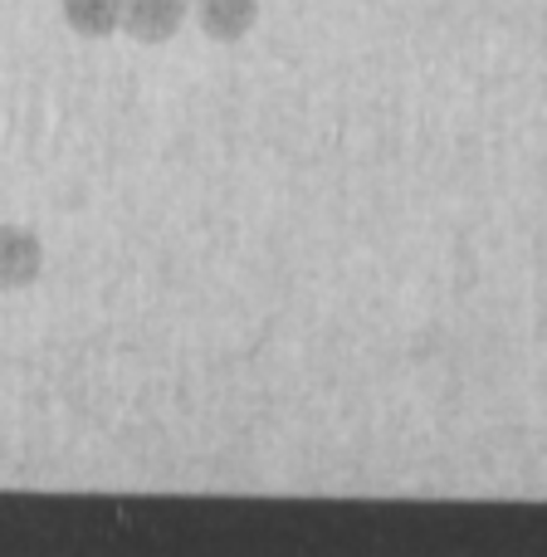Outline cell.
Here are the masks:
<instances>
[{
    "label": "cell",
    "mask_w": 547,
    "mask_h": 557,
    "mask_svg": "<svg viewBox=\"0 0 547 557\" xmlns=\"http://www.w3.org/2000/svg\"><path fill=\"white\" fill-rule=\"evenodd\" d=\"M64 25L84 39H108L123 29V0H59Z\"/></svg>",
    "instance_id": "cell-4"
},
{
    "label": "cell",
    "mask_w": 547,
    "mask_h": 557,
    "mask_svg": "<svg viewBox=\"0 0 547 557\" xmlns=\"http://www.w3.org/2000/svg\"><path fill=\"white\" fill-rule=\"evenodd\" d=\"M186 20V0H123V29L137 45H166Z\"/></svg>",
    "instance_id": "cell-2"
},
{
    "label": "cell",
    "mask_w": 547,
    "mask_h": 557,
    "mask_svg": "<svg viewBox=\"0 0 547 557\" xmlns=\"http://www.w3.org/2000/svg\"><path fill=\"white\" fill-rule=\"evenodd\" d=\"M39 274H45V245H39V235L25 231V225L0 221V288L15 294V288L39 284Z\"/></svg>",
    "instance_id": "cell-1"
},
{
    "label": "cell",
    "mask_w": 547,
    "mask_h": 557,
    "mask_svg": "<svg viewBox=\"0 0 547 557\" xmlns=\"http://www.w3.org/2000/svg\"><path fill=\"white\" fill-rule=\"evenodd\" d=\"M196 20L215 45H240L260 25V0H196Z\"/></svg>",
    "instance_id": "cell-3"
}]
</instances>
